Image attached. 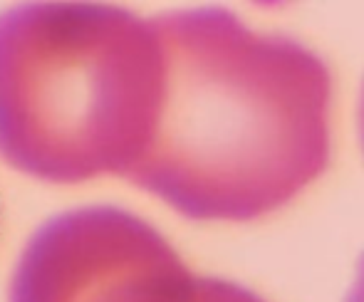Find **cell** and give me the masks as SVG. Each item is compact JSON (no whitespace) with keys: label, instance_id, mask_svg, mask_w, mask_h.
Segmentation results:
<instances>
[{"label":"cell","instance_id":"obj_1","mask_svg":"<svg viewBox=\"0 0 364 302\" xmlns=\"http://www.w3.org/2000/svg\"><path fill=\"white\" fill-rule=\"evenodd\" d=\"M156 122L132 176L196 221H253L330 161L332 77L310 48L250 30L225 8L154 20Z\"/></svg>","mask_w":364,"mask_h":302},{"label":"cell","instance_id":"obj_2","mask_svg":"<svg viewBox=\"0 0 364 302\" xmlns=\"http://www.w3.org/2000/svg\"><path fill=\"white\" fill-rule=\"evenodd\" d=\"M345 302H364V255L357 263V275H355V283L350 288V295H347Z\"/></svg>","mask_w":364,"mask_h":302},{"label":"cell","instance_id":"obj_3","mask_svg":"<svg viewBox=\"0 0 364 302\" xmlns=\"http://www.w3.org/2000/svg\"><path fill=\"white\" fill-rule=\"evenodd\" d=\"M360 136H362V149H364V87H362V102H360Z\"/></svg>","mask_w":364,"mask_h":302}]
</instances>
